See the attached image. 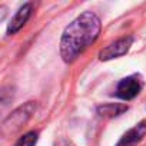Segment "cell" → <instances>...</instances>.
<instances>
[{
  "mask_svg": "<svg viewBox=\"0 0 146 146\" xmlns=\"http://www.w3.org/2000/svg\"><path fill=\"white\" fill-rule=\"evenodd\" d=\"M100 33V19L92 13L85 12L78 16L63 32L60 39V56L66 63L78 59L92 43L96 42Z\"/></svg>",
  "mask_w": 146,
  "mask_h": 146,
  "instance_id": "1",
  "label": "cell"
},
{
  "mask_svg": "<svg viewBox=\"0 0 146 146\" xmlns=\"http://www.w3.org/2000/svg\"><path fill=\"white\" fill-rule=\"evenodd\" d=\"M35 110H36V103L35 102H27L26 105H23L19 109H16L13 113H10L9 117L5 119V122H3V132L7 133V132L17 130L20 126H23L30 119V116L33 115Z\"/></svg>",
  "mask_w": 146,
  "mask_h": 146,
  "instance_id": "2",
  "label": "cell"
},
{
  "mask_svg": "<svg viewBox=\"0 0 146 146\" xmlns=\"http://www.w3.org/2000/svg\"><path fill=\"white\" fill-rule=\"evenodd\" d=\"M126 110H127V106L120 105V103H103L98 108V113L105 117H115V116L122 115Z\"/></svg>",
  "mask_w": 146,
  "mask_h": 146,
  "instance_id": "7",
  "label": "cell"
},
{
  "mask_svg": "<svg viewBox=\"0 0 146 146\" xmlns=\"http://www.w3.org/2000/svg\"><path fill=\"white\" fill-rule=\"evenodd\" d=\"M36 143H37V133L29 132L16 142V146H36Z\"/></svg>",
  "mask_w": 146,
  "mask_h": 146,
  "instance_id": "8",
  "label": "cell"
},
{
  "mask_svg": "<svg viewBox=\"0 0 146 146\" xmlns=\"http://www.w3.org/2000/svg\"><path fill=\"white\" fill-rule=\"evenodd\" d=\"M59 146H67V145H66V143H63V142H62V143H60V145H59Z\"/></svg>",
  "mask_w": 146,
  "mask_h": 146,
  "instance_id": "9",
  "label": "cell"
},
{
  "mask_svg": "<svg viewBox=\"0 0 146 146\" xmlns=\"http://www.w3.org/2000/svg\"><path fill=\"white\" fill-rule=\"evenodd\" d=\"M146 135V122H140L129 129L116 143V146H136Z\"/></svg>",
  "mask_w": 146,
  "mask_h": 146,
  "instance_id": "5",
  "label": "cell"
},
{
  "mask_svg": "<svg viewBox=\"0 0 146 146\" xmlns=\"http://www.w3.org/2000/svg\"><path fill=\"white\" fill-rule=\"evenodd\" d=\"M30 15H32V3L23 5L17 10V13L13 16V19L10 20V23L7 26V35H15L16 32H19L25 26V23L27 22V19L30 17Z\"/></svg>",
  "mask_w": 146,
  "mask_h": 146,
  "instance_id": "6",
  "label": "cell"
},
{
  "mask_svg": "<svg viewBox=\"0 0 146 146\" xmlns=\"http://www.w3.org/2000/svg\"><path fill=\"white\" fill-rule=\"evenodd\" d=\"M133 43V37L132 36H125V37H120L117 39L116 42L110 43L109 46L103 47L100 52H99V59L100 60H110V59H116V57H120L123 54H126L130 49Z\"/></svg>",
  "mask_w": 146,
  "mask_h": 146,
  "instance_id": "3",
  "label": "cell"
},
{
  "mask_svg": "<svg viewBox=\"0 0 146 146\" xmlns=\"http://www.w3.org/2000/svg\"><path fill=\"white\" fill-rule=\"evenodd\" d=\"M140 82L136 76H129V78H125L122 79L119 83H117V88H116V95L120 98V99H125V100H130L133 98L137 96V93L140 92Z\"/></svg>",
  "mask_w": 146,
  "mask_h": 146,
  "instance_id": "4",
  "label": "cell"
}]
</instances>
